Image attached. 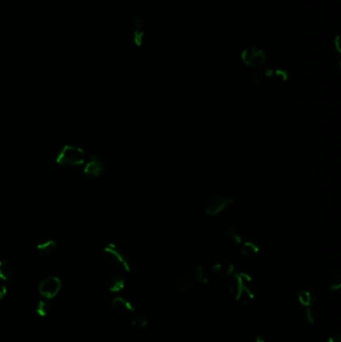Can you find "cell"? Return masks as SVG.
<instances>
[{
	"label": "cell",
	"mask_w": 341,
	"mask_h": 342,
	"mask_svg": "<svg viewBox=\"0 0 341 342\" xmlns=\"http://www.w3.org/2000/svg\"><path fill=\"white\" fill-rule=\"evenodd\" d=\"M87 157L84 149L73 144H66L57 152L55 161L58 165L68 168L83 166Z\"/></svg>",
	"instance_id": "1"
},
{
	"label": "cell",
	"mask_w": 341,
	"mask_h": 342,
	"mask_svg": "<svg viewBox=\"0 0 341 342\" xmlns=\"http://www.w3.org/2000/svg\"><path fill=\"white\" fill-rule=\"evenodd\" d=\"M104 256L106 261L113 267L121 268L127 272H130L133 269V263L128 255L114 243H108L105 246Z\"/></svg>",
	"instance_id": "2"
},
{
	"label": "cell",
	"mask_w": 341,
	"mask_h": 342,
	"mask_svg": "<svg viewBox=\"0 0 341 342\" xmlns=\"http://www.w3.org/2000/svg\"><path fill=\"white\" fill-rule=\"evenodd\" d=\"M233 199L224 197V196H219V195H213L210 196L206 199L205 201V213L210 216H215L222 212L228 205L232 203Z\"/></svg>",
	"instance_id": "3"
},
{
	"label": "cell",
	"mask_w": 341,
	"mask_h": 342,
	"mask_svg": "<svg viewBox=\"0 0 341 342\" xmlns=\"http://www.w3.org/2000/svg\"><path fill=\"white\" fill-rule=\"evenodd\" d=\"M61 286L62 282L57 276H50L40 282L38 292L42 297L52 299L59 293Z\"/></svg>",
	"instance_id": "4"
},
{
	"label": "cell",
	"mask_w": 341,
	"mask_h": 342,
	"mask_svg": "<svg viewBox=\"0 0 341 342\" xmlns=\"http://www.w3.org/2000/svg\"><path fill=\"white\" fill-rule=\"evenodd\" d=\"M241 59L246 65H249L253 68H260L266 61V55L261 49L249 47L242 51Z\"/></svg>",
	"instance_id": "5"
},
{
	"label": "cell",
	"mask_w": 341,
	"mask_h": 342,
	"mask_svg": "<svg viewBox=\"0 0 341 342\" xmlns=\"http://www.w3.org/2000/svg\"><path fill=\"white\" fill-rule=\"evenodd\" d=\"M83 174L89 178L100 177L105 171V164L99 155H90L83 164Z\"/></svg>",
	"instance_id": "6"
},
{
	"label": "cell",
	"mask_w": 341,
	"mask_h": 342,
	"mask_svg": "<svg viewBox=\"0 0 341 342\" xmlns=\"http://www.w3.org/2000/svg\"><path fill=\"white\" fill-rule=\"evenodd\" d=\"M111 307L115 313L121 316H129L135 311L133 304L129 300L121 296H117L112 300Z\"/></svg>",
	"instance_id": "7"
},
{
	"label": "cell",
	"mask_w": 341,
	"mask_h": 342,
	"mask_svg": "<svg viewBox=\"0 0 341 342\" xmlns=\"http://www.w3.org/2000/svg\"><path fill=\"white\" fill-rule=\"evenodd\" d=\"M132 25H133V42L134 44L139 47L142 45L143 37H144V23L141 17L134 16L132 18Z\"/></svg>",
	"instance_id": "8"
},
{
	"label": "cell",
	"mask_w": 341,
	"mask_h": 342,
	"mask_svg": "<svg viewBox=\"0 0 341 342\" xmlns=\"http://www.w3.org/2000/svg\"><path fill=\"white\" fill-rule=\"evenodd\" d=\"M107 286L109 291L111 292H119L125 287V279L124 276L119 272L112 273L107 281Z\"/></svg>",
	"instance_id": "9"
},
{
	"label": "cell",
	"mask_w": 341,
	"mask_h": 342,
	"mask_svg": "<svg viewBox=\"0 0 341 342\" xmlns=\"http://www.w3.org/2000/svg\"><path fill=\"white\" fill-rule=\"evenodd\" d=\"M36 249L43 255H50L56 251L57 242L54 239H46L37 243Z\"/></svg>",
	"instance_id": "10"
},
{
	"label": "cell",
	"mask_w": 341,
	"mask_h": 342,
	"mask_svg": "<svg viewBox=\"0 0 341 342\" xmlns=\"http://www.w3.org/2000/svg\"><path fill=\"white\" fill-rule=\"evenodd\" d=\"M13 279V269L11 265L3 259H0V281L3 283L10 282Z\"/></svg>",
	"instance_id": "11"
},
{
	"label": "cell",
	"mask_w": 341,
	"mask_h": 342,
	"mask_svg": "<svg viewBox=\"0 0 341 342\" xmlns=\"http://www.w3.org/2000/svg\"><path fill=\"white\" fill-rule=\"evenodd\" d=\"M190 276L196 280L197 282L201 283V284H206L208 282V278L205 275V271L203 269V267L199 264L193 265L190 268Z\"/></svg>",
	"instance_id": "12"
},
{
	"label": "cell",
	"mask_w": 341,
	"mask_h": 342,
	"mask_svg": "<svg viewBox=\"0 0 341 342\" xmlns=\"http://www.w3.org/2000/svg\"><path fill=\"white\" fill-rule=\"evenodd\" d=\"M259 251H260L259 246L252 241H245L241 248V253L245 257H249V258L257 256L259 254Z\"/></svg>",
	"instance_id": "13"
},
{
	"label": "cell",
	"mask_w": 341,
	"mask_h": 342,
	"mask_svg": "<svg viewBox=\"0 0 341 342\" xmlns=\"http://www.w3.org/2000/svg\"><path fill=\"white\" fill-rule=\"evenodd\" d=\"M53 308V304L51 299H47L44 298L40 301H38L37 305H36V312L39 316H47Z\"/></svg>",
	"instance_id": "14"
},
{
	"label": "cell",
	"mask_w": 341,
	"mask_h": 342,
	"mask_svg": "<svg viewBox=\"0 0 341 342\" xmlns=\"http://www.w3.org/2000/svg\"><path fill=\"white\" fill-rule=\"evenodd\" d=\"M298 301L301 305H303L305 308H309L313 305L315 301V297L311 295V292L308 290H301L297 293Z\"/></svg>",
	"instance_id": "15"
},
{
	"label": "cell",
	"mask_w": 341,
	"mask_h": 342,
	"mask_svg": "<svg viewBox=\"0 0 341 342\" xmlns=\"http://www.w3.org/2000/svg\"><path fill=\"white\" fill-rule=\"evenodd\" d=\"M191 286V281L190 278L186 275H181L178 277L176 281V289L179 293H185L189 290Z\"/></svg>",
	"instance_id": "16"
},
{
	"label": "cell",
	"mask_w": 341,
	"mask_h": 342,
	"mask_svg": "<svg viewBox=\"0 0 341 342\" xmlns=\"http://www.w3.org/2000/svg\"><path fill=\"white\" fill-rule=\"evenodd\" d=\"M224 233H225V236H226L227 238L232 239L235 243H237V244L241 243L242 238H241V236L239 235L238 230H237L234 226H228V227L225 229V232H224Z\"/></svg>",
	"instance_id": "17"
},
{
	"label": "cell",
	"mask_w": 341,
	"mask_h": 342,
	"mask_svg": "<svg viewBox=\"0 0 341 342\" xmlns=\"http://www.w3.org/2000/svg\"><path fill=\"white\" fill-rule=\"evenodd\" d=\"M131 324L139 329H144L148 325V320L143 315H135L131 321Z\"/></svg>",
	"instance_id": "18"
},
{
	"label": "cell",
	"mask_w": 341,
	"mask_h": 342,
	"mask_svg": "<svg viewBox=\"0 0 341 342\" xmlns=\"http://www.w3.org/2000/svg\"><path fill=\"white\" fill-rule=\"evenodd\" d=\"M222 272H223L225 275H227V276L233 275V274L236 273V272H235V266H234L233 264H231V263L226 264V265H223Z\"/></svg>",
	"instance_id": "19"
},
{
	"label": "cell",
	"mask_w": 341,
	"mask_h": 342,
	"mask_svg": "<svg viewBox=\"0 0 341 342\" xmlns=\"http://www.w3.org/2000/svg\"><path fill=\"white\" fill-rule=\"evenodd\" d=\"M273 75H275L276 77L282 79V80H286L287 79V72L285 70H281V69H276L273 71Z\"/></svg>",
	"instance_id": "20"
},
{
	"label": "cell",
	"mask_w": 341,
	"mask_h": 342,
	"mask_svg": "<svg viewBox=\"0 0 341 342\" xmlns=\"http://www.w3.org/2000/svg\"><path fill=\"white\" fill-rule=\"evenodd\" d=\"M252 81L255 85H259L262 81V77H261V74L258 72V71H255L253 74H252Z\"/></svg>",
	"instance_id": "21"
},
{
	"label": "cell",
	"mask_w": 341,
	"mask_h": 342,
	"mask_svg": "<svg viewBox=\"0 0 341 342\" xmlns=\"http://www.w3.org/2000/svg\"><path fill=\"white\" fill-rule=\"evenodd\" d=\"M306 319H307L308 323H310V324L314 323V316H313V313L311 311V307L306 308Z\"/></svg>",
	"instance_id": "22"
},
{
	"label": "cell",
	"mask_w": 341,
	"mask_h": 342,
	"mask_svg": "<svg viewBox=\"0 0 341 342\" xmlns=\"http://www.w3.org/2000/svg\"><path fill=\"white\" fill-rule=\"evenodd\" d=\"M7 294V287L6 285L0 281V300L3 299Z\"/></svg>",
	"instance_id": "23"
},
{
	"label": "cell",
	"mask_w": 341,
	"mask_h": 342,
	"mask_svg": "<svg viewBox=\"0 0 341 342\" xmlns=\"http://www.w3.org/2000/svg\"><path fill=\"white\" fill-rule=\"evenodd\" d=\"M222 269H223V264H221V263H217V264L213 265V267H212V270L215 273H221Z\"/></svg>",
	"instance_id": "24"
},
{
	"label": "cell",
	"mask_w": 341,
	"mask_h": 342,
	"mask_svg": "<svg viewBox=\"0 0 341 342\" xmlns=\"http://www.w3.org/2000/svg\"><path fill=\"white\" fill-rule=\"evenodd\" d=\"M328 342H341V336L339 334L332 335L328 338Z\"/></svg>",
	"instance_id": "25"
},
{
	"label": "cell",
	"mask_w": 341,
	"mask_h": 342,
	"mask_svg": "<svg viewBox=\"0 0 341 342\" xmlns=\"http://www.w3.org/2000/svg\"><path fill=\"white\" fill-rule=\"evenodd\" d=\"M255 342H272L269 338L263 336V335H258L255 339Z\"/></svg>",
	"instance_id": "26"
},
{
	"label": "cell",
	"mask_w": 341,
	"mask_h": 342,
	"mask_svg": "<svg viewBox=\"0 0 341 342\" xmlns=\"http://www.w3.org/2000/svg\"><path fill=\"white\" fill-rule=\"evenodd\" d=\"M341 287V282L338 280L336 283H333V285H331V290L332 291H336L339 290Z\"/></svg>",
	"instance_id": "27"
}]
</instances>
